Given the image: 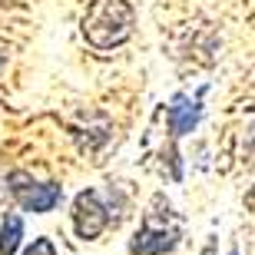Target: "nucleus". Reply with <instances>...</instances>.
<instances>
[{"label": "nucleus", "mask_w": 255, "mask_h": 255, "mask_svg": "<svg viewBox=\"0 0 255 255\" xmlns=\"http://www.w3.org/2000/svg\"><path fill=\"white\" fill-rule=\"evenodd\" d=\"M83 37L96 50H113L132 37V7L126 0H96L83 17Z\"/></svg>", "instance_id": "nucleus-1"}, {"label": "nucleus", "mask_w": 255, "mask_h": 255, "mask_svg": "<svg viewBox=\"0 0 255 255\" xmlns=\"http://www.w3.org/2000/svg\"><path fill=\"white\" fill-rule=\"evenodd\" d=\"M7 186H10V196L17 199L20 209H27V212H50L63 199V189L57 182H37L30 172H20V169L7 176Z\"/></svg>", "instance_id": "nucleus-2"}, {"label": "nucleus", "mask_w": 255, "mask_h": 255, "mask_svg": "<svg viewBox=\"0 0 255 255\" xmlns=\"http://www.w3.org/2000/svg\"><path fill=\"white\" fill-rule=\"evenodd\" d=\"M110 206H106L96 189H83L73 199V226L80 239H96L103 236V229L110 226Z\"/></svg>", "instance_id": "nucleus-3"}, {"label": "nucleus", "mask_w": 255, "mask_h": 255, "mask_svg": "<svg viewBox=\"0 0 255 255\" xmlns=\"http://www.w3.org/2000/svg\"><path fill=\"white\" fill-rule=\"evenodd\" d=\"M179 242V229H166V226H152V219L142 222V229L132 236L129 252L132 255H166L176 249Z\"/></svg>", "instance_id": "nucleus-4"}, {"label": "nucleus", "mask_w": 255, "mask_h": 255, "mask_svg": "<svg viewBox=\"0 0 255 255\" xmlns=\"http://www.w3.org/2000/svg\"><path fill=\"white\" fill-rule=\"evenodd\" d=\"M166 120H169L172 136H186V132H192V126L199 123V103H192L189 96H176Z\"/></svg>", "instance_id": "nucleus-5"}, {"label": "nucleus", "mask_w": 255, "mask_h": 255, "mask_svg": "<svg viewBox=\"0 0 255 255\" xmlns=\"http://www.w3.org/2000/svg\"><path fill=\"white\" fill-rule=\"evenodd\" d=\"M20 242H23V219L20 216H3V226H0V255H17Z\"/></svg>", "instance_id": "nucleus-6"}, {"label": "nucleus", "mask_w": 255, "mask_h": 255, "mask_svg": "<svg viewBox=\"0 0 255 255\" xmlns=\"http://www.w3.org/2000/svg\"><path fill=\"white\" fill-rule=\"evenodd\" d=\"M23 255H57V249L50 239H33V246L23 249Z\"/></svg>", "instance_id": "nucleus-7"}, {"label": "nucleus", "mask_w": 255, "mask_h": 255, "mask_svg": "<svg viewBox=\"0 0 255 255\" xmlns=\"http://www.w3.org/2000/svg\"><path fill=\"white\" fill-rule=\"evenodd\" d=\"M0 70H3V53H0Z\"/></svg>", "instance_id": "nucleus-8"}, {"label": "nucleus", "mask_w": 255, "mask_h": 255, "mask_svg": "<svg viewBox=\"0 0 255 255\" xmlns=\"http://www.w3.org/2000/svg\"><path fill=\"white\" fill-rule=\"evenodd\" d=\"M232 255H236V252H232Z\"/></svg>", "instance_id": "nucleus-9"}]
</instances>
